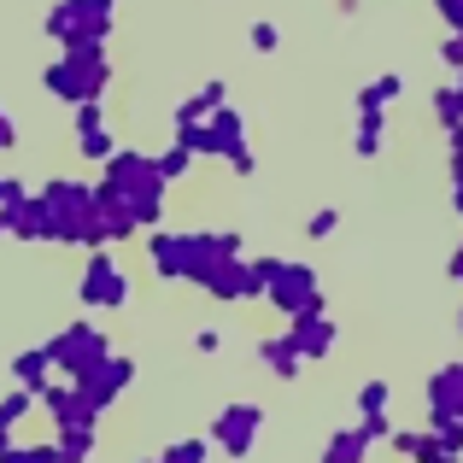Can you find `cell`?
<instances>
[{"instance_id":"1","label":"cell","mask_w":463,"mask_h":463,"mask_svg":"<svg viewBox=\"0 0 463 463\" xmlns=\"http://www.w3.org/2000/svg\"><path fill=\"white\" fill-rule=\"evenodd\" d=\"M71 6V30L77 35H94V42H100L106 30H112V0H65ZM77 35H71V42H77Z\"/></svg>"},{"instance_id":"2","label":"cell","mask_w":463,"mask_h":463,"mask_svg":"<svg viewBox=\"0 0 463 463\" xmlns=\"http://www.w3.org/2000/svg\"><path fill=\"white\" fill-rule=\"evenodd\" d=\"M47 35H59V42H71V35H77V30H71V6H53V12H47Z\"/></svg>"},{"instance_id":"3","label":"cell","mask_w":463,"mask_h":463,"mask_svg":"<svg viewBox=\"0 0 463 463\" xmlns=\"http://www.w3.org/2000/svg\"><path fill=\"white\" fill-rule=\"evenodd\" d=\"M276 42H282L276 24H252V47H259V53H276Z\"/></svg>"},{"instance_id":"4","label":"cell","mask_w":463,"mask_h":463,"mask_svg":"<svg viewBox=\"0 0 463 463\" xmlns=\"http://www.w3.org/2000/svg\"><path fill=\"white\" fill-rule=\"evenodd\" d=\"M434 6H440V18L452 24V30H463V0H434Z\"/></svg>"},{"instance_id":"5","label":"cell","mask_w":463,"mask_h":463,"mask_svg":"<svg viewBox=\"0 0 463 463\" xmlns=\"http://www.w3.org/2000/svg\"><path fill=\"white\" fill-rule=\"evenodd\" d=\"M446 59H463V30L452 35V47H446Z\"/></svg>"},{"instance_id":"6","label":"cell","mask_w":463,"mask_h":463,"mask_svg":"<svg viewBox=\"0 0 463 463\" xmlns=\"http://www.w3.org/2000/svg\"><path fill=\"white\" fill-rule=\"evenodd\" d=\"M0 147H6V118H0Z\"/></svg>"}]
</instances>
